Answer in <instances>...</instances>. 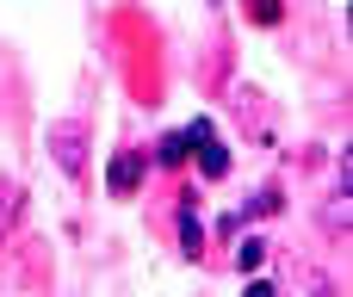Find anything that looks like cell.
<instances>
[{"label": "cell", "mask_w": 353, "mask_h": 297, "mask_svg": "<svg viewBox=\"0 0 353 297\" xmlns=\"http://www.w3.org/2000/svg\"><path fill=\"white\" fill-rule=\"evenodd\" d=\"M242 12H248V25H279L285 0H242Z\"/></svg>", "instance_id": "9c48e42d"}, {"label": "cell", "mask_w": 353, "mask_h": 297, "mask_svg": "<svg viewBox=\"0 0 353 297\" xmlns=\"http://www.w3.org/2000/svg\"><path fill=\"white\" fill-rule=\"evenodd\" d=\"M180 254H186V260L205 254V236H199V211H192V198L180 205Z\"/></svg>", "instance_id": "52a82bcc"}, {"label": "cell", "mask_w": 353, "mask_h": 297, "mask_svg": "<svg viewBox=\"0 0 353 297\" xmlns=\"http://www.w3.org/2000/svg\"><path fill=\"white\" fill-rule=\"evenodd\" d=\"M323 229L341 242V229H347V174L335 180V192H329V205H323Z\"/></svg>", "instance_id": "5b68a950"}, {"label": "cell", "mask_w": 353, "mask_h": 297, "mask_svg": "<svg viewBox=\"0 0 353 297\" xmlns=\"http://www.w3.org/2000/svg\"><path fill=\"white\" fill-rule=\"evenodd\" d=\"M19 217H25V186H19L12 174H0V248H6V236L19 229Z\"/></svg>", "instance_id": "277c9868"}, {"label": "cell", "mask_w": 353, "mask_h": 297, "mask_svg": "<svg viewBox=\"0 0 353 297\" xmlns=\"http://www.w3.org/2000/svg\"><path fill=\"white\" fill-rule=\"evenodd\" d=\"M236 260H242V273H254V267L267 260V242H261V236H248V242L236 248Z\"/></svg>", "instance_id": "30bf717a"}, {"label": "cell", "mask_w": 353, "mask_h": 297, "mask_svg": "<svg viewBox=\"0 0 353 297\" xmlns=\"http://www.w3.org/2000/svg\"><path fill=\"white\" fill-rule=\"evenodd\" d=\"M186 149H192V143H186V130H168V136L155 143V155H149V161H155V167H180V161H186Z\"/></svg>", "instance_id": "ba28073f"}, {"label": "cell", "mask_w": 353, "mask_h": 297, "mask_svg": "<svg viewBox=\"0 0 353 297\" xmlns=\"http://www.w3.org/2000/svg\"><path fill=\"white\" fill-rule=\"evenodd\" d=\"M279 205H285V186H279V180H261V186L248 192V217H273Z\"/></svg>", "instance_id": "8992f818"}, {"label": "cell", "mask_w": 353, "mask_h": 297, "mask_svg": "<svg viewBox=\"0 0 353 297\" xmlns=\"http://www.w3.org/2000/svg\"><path fill=\"white\" fill-rule=\"evenodd\" d=\"M50 161L74 180L87 167V118H56L50 124Z\"/></svg>", "instance_id": "6da1fadb"}, {"label": "cell", "mask_w": 353, "mask_h": 297, "mask_svg": "<svg viewBox=\"0 0 353 297\" xmlns=\"http://www.w3.org/2000/svg\"><path fill=\"white\" fill-rule=\"evenodd\" d=\"M186 143L199 149V174H205V180H223V174H230V149H223V136L211 130V118H192V124H186Z\"/></svg>", "instance_id": "7a4b0ae2"}, {"label": "cell", "mask_w": 353, "mask_h": 297, "mask_svg": "<svg viewBox=\"0 0 353 297\" xmlns=\"http://www.w3.org/2000/svg\"><path fill=\"white\" fill-rule=\"evenodd\" d=\"M143 167H149V161H143L137 149H124V155L105 167V186H112V198H130V192L143 186Z\"/></svg>", "instance_id": "3957f363"}]
</instances>
